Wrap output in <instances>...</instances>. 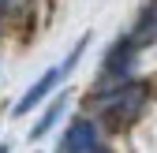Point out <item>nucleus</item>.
Instances as JSON below:
<instances>
[{
	"label": "nucleus",
	"instance_id": "obj_1",
	"mask_svg": "<svg viewBox=\"0 0 157 153\" xmlns=\"http://www.w3.org/2000/svg\"><path fill=\"white\" fill-rule=\"evenodd\" d=\"M90 116L101 123V131H124L146 112L150 105V82L142 79H101V86L94 90Z\"/></svg>",
	"mask_w": 157,
	"mask_h": 153
},
{
	"label": "nucleus",
	"instance_id": "obj_2",
	"mask_svg": "<svg viewBox=\"0 0 157 153\" xmlns=\"http://www.w3.org/2000/svg\"><path fill=\"white\" fill-rule=\"evenodd\" d=\"M86 45H90V34H82V37H78V41L71 45V52L64 56V60H56L49 71H41V75H37V79L26 86V93H23V97H19L15 101V116H26V112H34L37 105H45L49 97H52V93L56 90H60L64 86V79H67V75L78 67V60H82V52H86Z\"/></svg>",
	"mask_w": 157,
	"mask_h": 153
},
{
	"label": "nucleus",
	"instance_id": "obj_3",
	"mask_svg": "<svg viewBox=\"0 0 157 153\" xmlns=\"http://www.w3.org/2000/svg\"><path fill=\"white\" fill-rule=\"evenodd\" d=\"M56 153H112V149L101 146V123L94 116H75L67 123V131L60 135Z\"/></svg>",
	"mask_w": 157,
	"mask_h": 153
},
{
	"label": "nucleus",
	"instance_id": "obj_4",
	"mask_svg": "<svg viewBox=\"0 0 157 153\" xmlns=\"http://www.w3.org/2000/svg\"><path fill=\"white\" fill-rule=\"evenodd\" d=\"M139 52H142V45L135 41L131 34L116 37L109 45V52H105V60H101V79H127L135 60H139Z\"/></svg>",
	"mask_w": 157,
	"mask_h": 153
},
{
	"label": "nucleus",
	"instance_id": "obj_5",
	"mask_svg": "<svg viewBox=\"0 0 157 153\" xmlns=\"http://www.w3.org/2000/svg\"><path fill=\"white\" fill-rule=\"evenodd\" d=\"M67 105H71V90H64L60 97H56V101H52V105H49V108L41 112V116H37V123L30 127V142H41L45 135H52V127H56V123L64 120Z\"/></svg>",
	"mask_w": 157,
	"mask_h": 153
},
{
	"label": "nucleus",
	"instance_id": "obj_6",
	"mask_svg": "<svg viewBox=\"0 0 157 153\" xmlns=\"http://www.w3.org/2000/svg\"><path fill=\"white\" fill-rule=\"evenodd\" d=\"M26 8H30V0H0V15H4V19L26 15Z\"/></svg>",
	"mask_w": 157,
	"mask_h": 153
},
{
	"label": "nucleus",
	"instance_id": "obj_7",
	"mask_svg": "<svg viewBox=\"0 0 157 153\" xmlns=\"http://www.w3.org/2000/svg\"><path fill=\"white\" fill-rule=\"evenodd\" d=\"M0 153H11V146H8V142H0Z\"/></svg>",
	"mask_w": 157,
	"mask_h": 153
},
{
	"label": "nucleus",
	"instance_id": "obj_8",
	"mask_svg": "<svg viewBox=\"0 0 157 153\" xmlns=\"http://www.w3.org/2000/svg\"><path fill=\"white\" fill-rule=\"evenodd\" d=\"M0 41H4V19H0Z\"/></svg>",
	"mask_w": 157,
	"mask_h": 153
}]
</instances>
